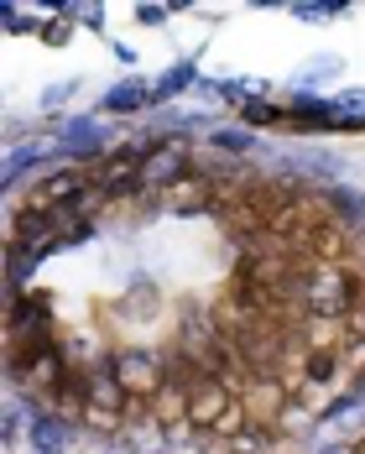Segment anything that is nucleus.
Instances as JSON below:
<instances>
[{
    "label": "nucleus",
    "mask_w": 365,
    "mask_h": 454,
    "mask_svg": "<svg viewBox=\"0 0 365 454\" xmlns=\"http://www.w3.org/2000/svg\"><path fill=\"white\" fill-rule=\"evenodd\" d=\"M292 173H303V178L329 183V188H334V178H339V157H323V152H292Z\"/></svg>",
    "instance_id": "7"
},
{
    "label": "nucleus",
    "mask_w": 365,
    "mask_h": 454,
    "mask_svg": "<svg viewBox=\"0 0 365 454\" xmlns=\"http://www.w3.org/2000/svg\"><path fill=\"white\" fill-rule=\"evenodd\" d=\"M105 454H141V450H136V444H131V439H120V444H110V450H105Z\"/></svg>",
    "instance_id": "17"
},
{
    "label": "nucleus",
    "mask_w": 365,
    "mask_h": 454,
    "mask_svg": "<svg viewBox=\"0 0 365 454\" xmlns=\"http://www.w3.org/2000/svg\"><path fill=\"white\" fill-rule=\"evenodd\" d=\"M68 444H74V418H63V412H32V450L68 454Z\"/></svg>",
    "instance_id": "3"
},
{
    "label": "nucleus",
    "mask_w": 365,
    "mask_h": 454,
    "mask_svg": "<svg viewBox=\"0 0 365 454\" xmlns=\"http://www.w3.org/2000/svg\"><path fill=\"white\" fill-rule=\"evenodd\" d=\"M240 126H287V110H276L267 99H251V105H240Z\"/></svg>",
    "instance_id": "10"
},
{
    "label": "nucleus",
    "mask_w": 365,
    "mask_h": 454,
    "mask_svg": "<svg viewBox=\"0 0 365 454\" xmlns=\"http://www.w3.org/2000/svg\"><path fill=\"white\" fill-rule=\"evenodd\" d=\"M43 37H47L52 47H63V43H68V27H63V21H47V27H43Z\"/></svg>",
    "instance_id": "14"
},
{
    "label": "nucleus",
    "mask_w": 365,
    "mask_h": 454,
    "mask_svg": "<svg viewBox=\"0 0 365 454\" xmlns=\"http://www.w3.org/2000/svg\"><path fill=\"white\" fill-rule=\"evenodd\" d=\"M68 94H74V84H58V90H47V94H43V105H63Z\"/></svg>",
    "instance_id": "16"
},
{
    "label": "nucleus",
    "mask_w": 365,
    "mask_h": 454,
    "mask_svg": "<svg viewBox=\"0 0 365 454\" xmlns=\"http://www.w3.org/2000/svg\"><path fill=\"white\" fill-rule=\"evenodd\" d=\"M339 11H345L339 0H329V5H298V16H303V21H329V16H339Z\"/></svg>",
    "instance_id": "12"
},
{
    "label": "nucleus",
    "mask_w": 365,
    "mask_h": 454,
    "mask_svg": "<svg viewBox=\"0 0 365 454\" xmlns=\"http://www.w3.org/2000/svg\"><path fill=\"white\" fill-rule=\"evenodd\" d=\"M319 454H355V444H323Z\"/></svg>",
    "instance_id": "18"
},
{
    "label": "nucleus",
    "mask_w": 365,
    "mask_h": 454,
    "mask_svg": "<svg viewBox=\"0 0 365 454\" xmlns=\"http://www.w3.org/2000/svg\"><path fill=\"white\" fill-rule=\"evenodd\" d=\"M162 16H167V5H141V21H146V27H157Z\"/></svg>",
    "instance_id": "15"
},
{
    "label": "nucleus",
    "mask_w": 365,
    "mask_h": 454,
    "mask_svg": "<svg viewBox=\"0 0 365 454\" xmlns=\"http://www.w3.org/2000/svg\"><path fill=\"white\" fill-rule=\"evenodd\" d=\"M209 146H214V152H235V157H245V152L261 146V137H256L251 126H214V131H209Z\"/></svg>",
    "instance_id": "6"
},
{
    "label": "nucleus",
    "mask_w": 365,
    "mask_h": 454,
    "mask_svg": "<svg viewBox=\"0 0 365 454\" xmlns=\"http://www.w3.org/2000/svg\"><path fill=\"white\" fill-rule=\"evenodd\" d=\"M329 110H334V126L361 131L365 126V90H350V94H339V99H329Z\"/></svg>",
    "instance_id": "9"
},
{
    "label": "nucleus",
    "mask_w": 365,
    "mask_h": 454,
    "mask_svg": "<svg viewBox=\"0 0 365 454\" xmlns=\"http://www.w3.org/2000/svg\"><path fill=\"white\" fill-rule=\"evenodd\" d=\"M355 454H365V439H361V444H355Z\"/></svg>",
    "instance_id": "20"
},
{
    "label": "nucleus",
    "mask_w": 365,
    "mask_h": 454,
    "mask_svg": "<svg viewBox=\"0 0 365 454\" xmlns=\"http://www.w3.org/2000/svg\"><path fill=\"white\" fill-rule=\"evenodd\" d=\"M355 397H365V371H361V381H355Z\"/></svg>",
    "instance_id": "19"
},
{
    "label": "nucleus",
    "mask_w": 365,
    "mask_h": 454,
    "mask_svg": "<svg viewBox=\"0 0 365 454\" xmlns=\"http://www.w3.org/2000/svg\"><path fill=\"white\" fill-rule=\"evenodd\" d=\"M339 68H345L339 58H308V63L298 68V84H323V79H334Z\"/></svg>",
    "instance_id": "11"
},
{
    "label": "nucleus",
    "mask_w": 365,
    "mask_h": 454,
    "mask_svg": "<svg viewBox=\"0 0 365 454\" xmlns=\"http://www.w3.org/2000/svg\"><path fill=\"white\" fill-rule=\"evenodd\" d=\"M115 376H120L126 392H141V397H151V392L167 387V365H162V356H146V350H126V356L115 361Z\"/></svg>",
    "instance_id": "2"
},
{
    "label": "nucleus",
    "mask_w": 365,
    "mask_h": 454,
    "mask_svg": "<svg viewBox=\"0 0 365 454\" xmlns=\"http://www.w3.org/2000/svg\"><path fill=\"white\" fill-rule=\"evenodd\" d=\"M193 84H198V68H193V63H178V68H167V74L151 84V105H162V99H173V94L193 90Z\"/></svg>",
    "instance_id": "8"
},
{
    "label": "nucleus",
    "mask_w": 365,
    "mask_h": 454,
    "mask_svg": "<svg viewBox=\"0 0 365 454\" xmlns=\"http://www.w3.org/2000/svg\"><path fill=\"white\" fill-rule=\"evenodd\" d=\"M323 204L334 209V220H345V225H365V193L361 188L334 183V188H323Z\"/></svg>",
    "instance_id": "5"
},
{
    "label": "nucleus",
    "mask_w": 365,
    "mask_h": 454,
    "mask_svg": "<svg viewBox=\"0 0 365 454\" xmlns=\"http://www.w3.org/2000/svg\"><path fill=\"white\" fill-rule=\"evenodd\" d=\"M68 16H74V21H89V27H99V5H68Z\"/></svg>",
    "instance_id": "13"
},
{
    "label": "nucleus",
    "mask_w": 365,
    "mask_h": 454,
    "mask_svg": "<svg viewBox=\"0 0 365 454\" xmlns=\"http://www.w3.org/2000/svg\"><path fill=\"white\" fill-rule=\"evenodd\" d=\"M151 105V90L141 84V79H126V84H115V90L105 94V115H136V110H146Z\"/></svg>",
    "instance_id": "4"
},
{
    "label": "nucleus",
    "mask_w": 365,
    "mask_h": 454,
    "mask_svg": "<svg viewBox=\"0 0 365 454\" xmlns=\"http://www.w3.org/2000/svg\"><path fill=\"white\" fill-rule=\"evenodd\" d=\"M303 314L308 318H350L355 314V287H350V277L329 272V267H323L319 277H308V282H303Z\"/></svg>",
    "instance_id": "1"
}]
</instances>
